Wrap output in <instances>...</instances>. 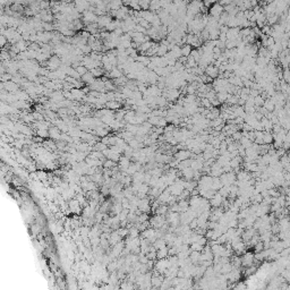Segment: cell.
<instances>
[{
  "label": "cell",
  "instance_id": "cell-1",
  "mask_svg": "<svg viewBox=\"0 0 290 290\" xmlns=\"http://www.w3.org/2000/svg\"><path fill=\"white\" fill-rule=\"evenodd\" d=\"M83 15V23L86 24V25H90V24H94V23H97V19H99V16L94 12H91V10H86L84 13L82 14Z\"/></svg>",
  "mask_w": 290,
  "mask_h": 290
},
{
  "label": "cell",
  "instance_id": "cell-2",
  "mask_svg": "<svg viewBox=\"0 0 290 290\" xmlns=\"http://www.w3.org/2000/svg\"><path fill=\"white\" fill-rule=\"evenodd\" d=\"M61 66V60L58 56H51V58L47 61L48 69H50V72H55L57 69L60 68Z\"/></svg>",
  "mask_w": 290,
  "mask_h": 290
},
{
  "label": "cell",
  "instance_id": "cell-3",
  "mask_svg": "<svg viewBox=\"0 0 290 290\" xmlns=\"http://www.w3.org/2000/svg\"><path fill=\"white\" fill-rule=\"evenodd\" d=\"M223 12H225V7H222L219 2H214L213 3V6L210 8V16H212L214 18L219 19Z\"/></svg>",
  "mask_w": 290,
  "mask_h": 290
},
{
  "label": "cell",
  "instance_id": "cell-4",
  "mask_svg": "<svg viewBox=\"0 0 290 290\" xmlns=\"http://www.w3.org/2000/svg\"><path fill=\"white\" fill-rule=\"evenodd\" d=\"M1 90L8 91V93H16V92H18V85L14 83L13 81L1 83Z\"/></svg>",
  "mask_w": 290,
  "mask_h": 290
},
{
  "label": "cell",
  "instance_id": "cell-5",
  "mask_svg": "<svg viewBox=\"0 0 290 290\" xmlns=\"http://www.w3.org/2000/svg\"><path fill=\"white\" fill-rule=\"evenodd\" d=\"M163 95H164V97L167 100L174 101L179 97V92H178L177 88H168V90H164Z\"/></svg>",
  "mask_w": 290,
  "mask_h": 290
},
{
  "label": "cell",
  "instance_id": "cell-6",
  "mask_svg": "<svg viewBox=\"0 0 290 290\" xmlns=\"http://www.w3.org/2000/svg\"><path fill=\"white\" fill-rule=\"evenodd\" d=\"M205 75H207L210 78H212V79H215V78L220 75L219 68L218 67H215L214 65H209L205 69Z\"/></svg>",
  "mask_w": 290,
  "mask_h": 290
},
{
  "label": "cell",
  "instance_id": "cell-7",
  "mask_svg": "<svg viewBox=\"0 0 290 290\" xmlns=\"http://www.w3.org/2000/svg\"><path fill=\"white\" fill-rule=\"evenodd\" d=\"M111 22H112V19H111V16L110 15L99 16V19H97V25H99V27H103L104 30H106V27L109 25Z\"/></svg>",
  "mask_w": 290,
  "mask_h": 290
},
{
  "label": "cell",
  "instance_id": "cell-8",
  "mask_svg": "<svg viewBox=\"0 0 290 290\" xmlns=\"http://www.w3.org/2000/svg\"><path fill=\"white\" fill-rule=\"evenodd\" d=\"M61 131H59V128L56 127V126H52V127H50V129H49V135H50V140H60V138H61Z\"/></svg>",
  "mask_w": 290,
  "mask_h": 290
},
{
  "label": "cell",
  "instance_id": "cell-9",
  "mask_svg": "<svg viewBox=\"0 0 290 290\" xmlns=\"http://www.w3.org/2000/svg\"><path fill=\"white\" fill-rule=\"evenodd\" d=\"M192 156V152L188 150H180L178 151L177 154H176V159L179 160V161H186V160H188Z\"/></svg>",
  "mask_w": 290,
  "mask_h": 290
},
{
  "label": "cell",
  "instance_id": "cell-10",
  "mask_svg": "<svg viewBox=\"0 0 290 290\" xmlns=\"http://www.w3.org/2000/svg\"><path fill=\"white\" fill-rule=\"evenodd\" d=\"M74 5H75V8L79 12V13H84V12H86V10H88V8H90V2H88V1H76V2H74Z\"/></svg>",
  "mask_w": 290,
  "mask_h": 290
},
{
  "label": "cell",
  "instance_id": "cell-11",
  "mask_svg": "<svg viewBox=\"0 0 290 290\" xmlns=\"http://www.w3.org/2000/svg\"><path fill=\"white\" fill-rule=\"evenodd\" d=\"M95 79L97 78L94 77L92 74H91V72H88V73H86L84 76H82V78H81V81L83 82V83H86L88 84V86H90V85H92L95 82Z\"/></svg>",
  "mask_w": 290,
  "mask_h": 290
},
{
  "label": "cell",
  "instance_id": "cell-12",
  "mask_svg": "<svg viewBox=\"0 0 290 290\" xmlns=\"http://www.w3.org/2000/svg\"><path fill=\"white\" fill-rule=\"evenodd\" d=\"M72 94H73V99H74V100H82V99H84L85 97L84 92L82 90H79V88H73Z\"/></svg>",
  "mask_w": 290,
  "mask_h": 290
},
{
  "label": "cell",
  "instance_id": "cell-13",
  "mask_svg": "<svg viewBox=\"0 0 290 290\" xmlns=\"http://www.w3.org/2000/svg\"><path fill=\"white\" fill-rule=\"evenodd\" d=\"M168 52H169V49L167 45H164V44H162V43H160L159 45H158V52H156L158 57H164Z\"/></svg>",
  "mask_w": 290,
  "mask_h": 290
},
{
  "label": "cell",
  "instance_id": "cell-14",
  "mask_svg": "<svg viewBox=\"0 0 290 290\" xmlns=\"http://www.w3.org/2000/svg\"><path fill=\"white\" fill-rule=\"evenodd\" d=\"M272 142H273V133H271V131H264V134H263V143L269 145Z\"/></svg>",
  "mask_w": 290,
  "mask_h": 290
},
{
  "label": "cell",
  "instance_id": "cell-15",
  "mask_svg": "<svg viewBox=\"0 0 290 290\" xmlns=\"http://www.w3.org/2000/svg\"><path fill=\"white\" fill-rule=\"evenodd\" d=\"M106 107L108 108V109L110 110H119L120 109V107H121V103L118 102V101H109V102L107 103Z\"/></svg>",
  "mask_w": 290,
  "mask_h": 290
},
{
  "label": "cell",
  "instance_id": "cell-16",
  "mask_svg": "<svg viewBox=\"0 0 290 290\" xmlns=\"http://www.w3.org/2000/svg\"><path fill=\"white\" fill-rule=\"evenodd\" d=\"M192 51H193L192 50V47L188 45V44H184V45H181V55H183V57L188 58V57L190 56Z\"/></svg>",
  "mask_w": 290,
  "mask_h": 290
},
{
  "label": "cell",
  "instance_id": "cell-17",
  "mask_svg": "<svg viewBox=\"0 0 290 290\" xmlns=\"http://www.w3.org/2000/svg\"><path fill=\"white\" fill-rule=\"evenodd\" d=\"M265 108V109L268 110L269 112H271V111H273V110L275 109V104H274V102L270 99V100H266L264 102V106H263Z\"/></svg>",
  "mask_w": 290,
  "mask_h": 290
},
{
  "label": "cell",
  "instance_id": "cell-18",
  "mask_svg": "<svg viewBox=\"0 0 290 290\" xmlns=\"http://www.w3.org/2000/svg\"><path fill=\"white\" fill-rule=\"evenodd\" d=\"M228 97H229V94H228L227 92H220V93H216V99H218L220 103L227 102Z\"/></svg>",
  "mask_w": 290,
  "mask_h": 290
},
{
  "label": "cell",
  "instance_id": "cell-19",
  "mask_svg": "<svg viewBox=\"0 0 290 290\" xmlns=\"http://www.w3.org/2000/svg\"><path fill=\"white\" fill-rule=\"evenodd\" d=\"M36 135L41 138L50 137V135H49V131H45V129H36Z\"/></svg>",
  "mask_w": 290,
  "mask_h": 290
},
{
  "label": "cell",
  "instance_id": "cell-20",
  "mask_svg": "<svg viewBox=\"0 0 290 290\" xmlns=\"http://www.w3.org/2000/svg\"><path fill=\"white\" fill-rule=\"evenodd\" d=\"M108 149V146H107L106 144H103L102 142H97V144H95V146H94V150L95 151H100V152H104V151Z\"/></svg>",
  "mask_w": 290,
  "mask_h": 290
},
{
  "label": "cell",
  "instance_id": "cell-21",
  "mask_svg": "<svg viewBox=\"0 0 290 290\" xmlns=\"http://www.w3.org/2000/svg\"><path fill=\"white\" fill-rule=\"evenodd\" d=\"M75 69H76V70H77V73H78V74L81 75V77H82V76H84L85 74H86V73H88V69L86 68L85 66H83V65L78 66L77 68H75Z\"/></svg>",
  "mask_w": 290,
  "mask_h": 290
},
{
  "label": "cell",
  "instance_id": "cell-22",
  "mask_svg": "<svg viewBox=\"0 0 290 290\" xmlns=\"http://www.w3.org/2000/svg\"><path fill=\"white\" fill-rule=\"evenodd\" d=\"M254 101H255V107H261V106H264V102L265 100L263 99L262 95H259V97H256L255 99H254Z\"/></svg>",
  "mask_w": 290,
  "mask_h": 290
},
{
  "label": "cell",
  "instance_id": "cell-23",
  "mask_svg": "<svg viewBox=\"0 0 290 290\" xmlns=\"http://www.w3.org/2000/svg\"><path fill=\"white\" fill-rule=\"evenodd\" d=\"M150 5H151L150 1H140V9L142 10L150 9Z\"/></svg>",
  "mask_w": 290,
  "mask_h": 290
},
{
  "label": "cell",
  "instance_id": "cell-24",
  "mask_svg": "<svg viewBox=\"0 0 290 290\" xmlns=\"http://www.w3.org/2000/svg\"><path fill=\"white\" fill-rule=\"evenodd\" d=\"M201 104H202L203 107H205V108L212 107L211 106V103H210V100L207 99V97H202V99H201Z\"/></svg>",
  "mask_w": 290,
  "mask_h": 290
},
{
  "label": "cell",
  "instance_id": "cell-25",
  "mask_svg": "<svg viewBox=\"0 0 290 290\" xmlns=\"http://www.w3.org/2000/svg\"><path fill=\"white\" fill-rule=\"evenodd\" d=\"M113 165H115V162L111 161V160L107 159L106 161H104V167H106V168H111V167H113Z\"/></svg>",
  "mask_w": 290,
  "mask_h": 290
},
{
  "label": "cell",
  "instance_id": "cell-26",
  "mask_svg": "<svg viewBox=\"0 0 290 290\" xmlns=\"http://www.w3.org/2000/svg\"><path fill=\"white\" fill-rule=\"evenodd\" d=\"M0 39H1V45H6V42H7V39H6V36L5 35H1L0 36Z\"/></svg>",
  "mask_w": 290,
  "mask_h": 290
}]
</instances>
